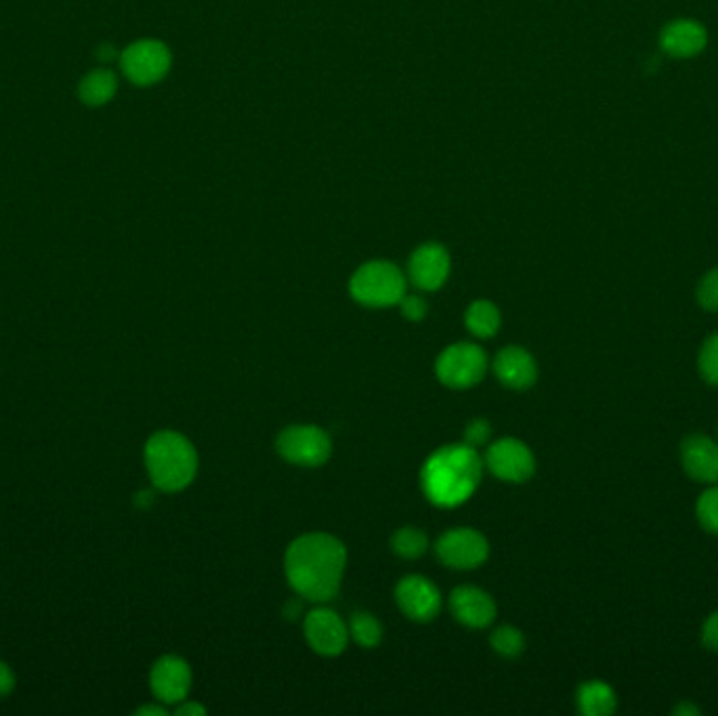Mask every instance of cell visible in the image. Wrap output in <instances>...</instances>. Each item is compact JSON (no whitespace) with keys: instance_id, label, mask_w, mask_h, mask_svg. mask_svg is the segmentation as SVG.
<instances>
[{"instance_id":"cell-15","label":"cell","mask_w":718,"mask_h":716,"mask_svg":"<svg viewBox=\"0 0 718 716\" xmlns=\"http://www.w3.org/2000/svg\"><path fill=\"white\" fill-rule=\"evenodd\" d=\"M682 466L689 477L704 484L718 482V444L706 435H689L682 447Z\"/></svg>"},{"instance_id":"cell-32","label":"cell","mask_w":718,"mask_h":716,"mask_svg":"<svg viewBox=\"0 0 718 716\" xmlns=\"http://www.w3.org/2000/svg\"><path fill=\"white\" fill-rule=\"evenodd\" d=\"M675 716H699L698 706H694L691 702H680L679 706L673 710Z\"/></svg>"},{"instance_id":"cell-28","label":"cell","mask_w":718,"mask_h":716,"mask_svg":"<svg viewBox=\"0 0 718 716\" xmlns=\"http://www.w3.org/2000/svg\"><path fill=\"white\" fill-rule=\"evenodd\" d=\"M400 305H402V313L408 317V320H412V322H416V320H423L425 317V313H427V303L421 299V296H414V294H406L402 301H400Z\"/></svg>"},{"instance_id":"cell-10","label":"cell","mask_w":718,"mask_h":716,"mask_svg":"<svg viewBox=\"0 0 718 716\" xmlns=\"http://www.w3.org/2000/svg\"><path fill=\"white\" fill-rule=\"evenodd\" d=\"M305 637L320 656H338L347 647V626L332 609H313L305 618Z\"/></svg>"},{"instance_id":"cell-17","label":"cell","mask_w":718,"mask_h":716,"mask_svg":"<svg viewBox=\"0 0 718 716\" xmlns=\"http://www.w3.org/2000/svg\"><path fill=\"white\" fill-rule=\"evenodd\" d=\"M660 44L673 58H694L706 47V30L698 21H675L661 32Z\"/></svg>"},{"instance_id":"cell-13","label":"cell","mask_w":718,"mask_h":716,"mask_svg":"<svg viewBox=\"0 0 718 716\" xmlns=\"http://www.w3.org/2000/svg\"><path fill=\"white\" fill-rule=\"evenodd\" d=\"M449 275V254L439 244H425L409 259V278L423 291H437Z\"/></svg>"},{"instance_id":"cell-26","label":"cell","mask_w":718,"mask_h":716,"mask_svg":"<svg viewBox=\"0 0 718 716\" xmlns=\"http://www.w3.org/2000/svg\"><path fill=\"white\" fill-rule=\"evenodd\" d=\"M698 303L708 311H718V270L704 275L698 286Z\"/></svg>"},{"instance_id":"cell-4","label":"cell","mask_w":718,"mask_h":716,"mask_svg":"<svg viewBox=\"0 0 718 716\" xmlns=\"http://www.w3.org/2000/svg\"><path fill=\"white\" fill-rule=\"evenodd\" d=\"M350 291L366 307H391L406 296V278L388 261H370L353 273Z\"/></svg>"},{"instance_id":"cell-8","label":"cell","mask_w":718,"mask_h":716,"mask_svg":"<svg viewBox=\"0 0 718 716\" xmlns=\"http://www.w3.org/2000/svg\"><path fill=\"white\" fill-rule=\"evenodd\" d=\"M437 555L454 569H473L486 562L489 544L484 534L468 527H458L449 530L439 538Z\"/></svg>"},{"instance_id":"cell-16","label":"cell","mask_w":718,"mask_h":716,"mask_svg":"<svg viewBox=\"0 0 718 716\" xmlns=\"http://www.w3.org/2000/svg\"><path fill=\"white\" fill-rule=\"evenodd\" d=\"M494 372L500 383L510 389L532 387L538 379L534 357L522 347H506L494 360Z\"/></svg>"},{"instance_id":"cell-35","label":"cell","mask_w":718,"mask_h":716,"mask_svg":"<svg viewBox=\"0 0 718 716\" xmlns=\"http://www.w3.org/2000/svg\"><path fill=\"white\" fill-rule=\"evenodd\" d=\"M136 504L139 506H150V504L154 503V494L152 492H141L139 496H136Z\"/></svg>"},{"instance_id":"cell-21","label":"cell","mask_w":718,"mask_h":716,"mask_svg":"<svg viewBox=\"0 0 718 716\" xmlns=\"http://www.w3.org/2000/svg\"><path fill=\"white\" fill-rule=\"evenodd\" d=\"M427 536L416 527H404L393 536V551L404 559H418L427 551Z\"/></svg>"},{"instance_id":"cell-25","label":"cell","mask_w":718,"mask_h":716,"mask_svg":"<svg viewBox=\"0 0 718 716\" xmlns=\"http://www.w3.org/2000/svg\"><path fill=\"white\" fill-rule=\"evenodd\" d=\"M699 374L706 383L718 387V334H712L699 351Z\"/></svg>"},{"instance_id":"cell-7","label":"cell","mask_w":718,"mask_h":716,"mask_svg":"<svg viewBox=\"0 0 718 716\" xmlns=\"http://www.w3.org/2000/svg\"><path fill=\"white\" fill-rule=\"evenodd\" d=\"M486 370V351L473 343H456L437 360V376L447 387H473L484 379Z\"/></svg>"},{"instance_id":"cell-11","label":"cell","mask_w":718,"mask_h":716,"mask_svg":"<svg viewBox=\"0 0 718 716\" xmlns=\"http://www.w3.org/2000/svg\"><path fill=\"white\" fill-rule=\"evenodd\" d=\"M397 605L412 619L428 622L442 609V595L433 582L423 576H408L397 584Z\"/></svg>"},{"instance_id":"cell-6","label":"cell","mask_w":718,"mask_h":716,"mask_svg":"<svg viewBox=\"0 0 718 716\" xmlns=\"http://www.w3.org/2000/svg\"><path fill=\"white\" fill-rule=\"evenodd\" d=\"M277 452L294 465H324L331 458V437L320 426H289L277 437Z\"/></svg>"},{"instance_id":"cell-33","label":"cell","mask_w":718,"mask_h":716,"mask_svg":"<svg viewBox=\"0 0 718 716\" xmlns=\"http://www.w3.org/2000/svg\"><path fill=\"white\" fill-rule=\"evenodd\" d=\"M301 609H303V603H301V601H289V603H286V607H284V616L289 619H296L299 618V614H301Z\"/></svg>"},{"instance_id":"cell-22","label":"cell","mask_w":718,"mask_h":716,"mask_svg":"<svg viewBox=\"0 0 718 716\" xmlns=\"http://www.w3.org/2000/svg\"><path fill=\"white\" fill-rule=\"evenodd\" d=\"M351 637L364 647H374L383 639V626L366 612H357L351 616Z\"/></svg>"},{"instance_id":"cell-5","label":"cell","mask_w":718,"mask_h":716,"mask_svg":"<svg viewBox=\"0 0 718 716\" xmlns=\"http://www.w3.org/2000/svg\"><path fill=\"white\" fill-rule=\"evenodd\" d=\"M171 51L160 40H136L120 53V68L124 77L136 87L160 82L171 70Z\"/></svg>"},{"instance_id":"cell-23","label":"cell","mask_w":718,"mask_h":716,"mask_svg":"<svg viewBox=\"0 0 718 716\" xmlns=\"http://www.w3.org/2000/svg\"><path fill=\"white\" fill-rule=\"evenodd\" d=\"M492 647L505 658H515L524 652V635L513 626H503L492 633Z\"/></svg>"},{"instance_id":"cell-14","label":"cell","mask_w":718,"mask_h":716,"mask_svg":"<svg viewBox=\"0 0 718 716\" xmlns=\"http://www.w3.org/2000/svg\"><path fill=\"white\" fill-rule=\"evenodd\" d=\"M452 614L468 628H486L496 618L494 599L473 586H461L449 597Z\"/></svg>"},{"instance_id":"cell-2","label":"cell","mask_w":718,"mask_h":716,"mask_svg":"<svg viewBox=\"0 0 718 716\" xmlns=\"http://www.w3.org/2000/svg\"><path fill=\"white\" fill-rule=\"evenodd\" d=\"M482 458L471 445H446L428 456L423 468V490L437 506L465 503L482 482Z\"/></svg>"},{"instance_id":"cell-34","label":"cell","mask_w":718,"mask_h":716,"mask_svg":"<svg viewBox=\"0 0 718 716\" xmlns=\"http://www.w3.org/2000/svg\"><path fill=\"white\" fill-rule=\"evenodd\" d=\"M136 715L139 716H145V715H155V716H164L166 715V710L162 708V706H141L139 710H136Z\"/></svg>"},{"instance_id":"cell-31","label":"cell","mask_w":718,"mask_h":716,"mask_svg":"<svg viewBox=\"0 0 718 716\" xmlns=\"http://www.w3.org/2000/svg\"><path fill=\"white\" fill-rule=\"evenodd\" d=\"M204 713H206V708H204V706H200V704H195V702H188V704H183V706H179V708H176V715L181 716L204 715Z\"/></svg>"},{"instance_id":"cell-29","label":"cell","mask_w":718,"mask_h":716,"mask_svg":"<svg viewBox=\"0 0 718 716\" xmlns=\"http://www.w3.org/2000/svg\"><path fill=\"white\" fill-rule=\"evenodd\" d=\"M701 641L708 649L718 652V612H715L710 618L706 619L704 628H701Z\"/></svg>"},{"instance_id":"cell-3","label":"cell","mask_w":718,"mask_h":716,"mask_svg":"<svg viewBox=\"0 0 718 716\" xmlns=\"http://www.w3.org/2000/svg\"><path fill=\"white\" fill-rule=\"evenodd\" d=\"M145 466L158 490L179 492L194 482L198 454L181 433L158 431L145 444Z\"/></svg>"},{"instance_id":"cell-9","label":"cell","mask_w":718,"mask_h":716,"mask_svg":"<svg viewBox=\"0 0 718 716\" xmlns=\"http://www.w3.org/2000/svg\"><path fill=\"white\" fill-rule=\"evenodd\" d=\"M486 463L496 477L513 484L527 482L536 471L532 450L519 440L496 442L487 450Z\"/></svg>"},{"instance_id":"cell-27","label":"cell","mask_w":718,"mask_h":716,"mask_svg":"<svg viewBox=\"0 0 718 716\" xmlns=\"http://www.w3.org/2000/svg\"><path fill=\"white\" fill-rule=\"evenodd\" d=\"M489 433H492V428H489V425H487L486 421H482V418L473 421L471 425L466 426V445H471V447H477V445L486 444L487 440H489Z\"/></svg>"},{"instance_id":"cell-1","label":"cell","mask_w":718,"mask_h":716,"mask_svg":"<svg viewBox=\"0 0 718 716\" xmlns=\"http://www.w3.org/2000/svg\"><path fill=\"white\" fill-rule=\"evenodd\" d=\"M347 551L328 534H307L286 551V576L303 599L331 601L341 586Z\"/></svg>"},{"instance_id":"cell-18","label":"cell","mask_w":718,"mask_h":716,"mask_svg":"<svg viewBox=\"0 0 718 716\" xmlns=\"http://www.w3.org/2000/svg\"><path fill=\"white\" fill-rule=\"evenodd\" d=\"M118 78L112 70H93L87 77L80 80L78 84V98L82 99V103L91 105V108H99L105 105L108 101L117 95Z\"/></svg>"},{"instance_id":"cell-30","label":"cell","mask_w":718,"mask_h":716,"mask_svg":"<svg viewBox=\"0 0 718 716\" xmlns=\"http://www.w3.org/2000/svg\"><path fill=\"white\" fill-rule=\"evenodd\" d=\"M16 687V675L13 670L0 659V697L9 696Z\"/></svg>"},{"instance_id":"cell-36","label":"cell","mask_w":718,"mask_h":716,"mask_svg":"<svg viewBox=\"0 0 718 716\" xmlns=\"http://www.w3.org/2000/svg\"><path fill=\"white\" fill-rule=\"evenodd\" d=\"M98 56L101 59H114V58H117V56H114V49H112V47H101V49H99Z\"/></svg>"},{"instance_id":"cell-24","label":"cell","mask_w":718,"mask_h":716,"mask_svg":"<svg viewBox=\"0 0 718 716\" xmlns=\"http://www.w3.org/2000/svg\"><path fill=\"white\" fill-rule=\"evenodd\" d=\"M698 522L706 532L718 534V485L706 490L696 506Z\"/></svg>"},{"instance_id":"cell-12","label":"cell","mask_w":718,"mask_h":716,"mask_svg":"<svg viewBox=\"0 0 718 716\" xmlns=\"http://www.w3.org/2000/svg\"><path fill=\"white\" fill-rule=\"evenodd\" d=\"M154 696L164 704L183 702L192 687V670L185 659L179 656H164L158 659L150 675Z\"/></svg>"},{"instance_id":"cell-20","label":"cell","mask_w":718,"mask_h":716,"mask_svg":"<svg viewBox=\"0 0 718 716\" xmlns=\"http://www.w3.org/2000/svg\"><path fill=\"white\" fill-rule=\"evenodd\" d=\"M466 329L479 339H489L500 329V311L489 301H477L466 310Z\"/></svg>"},{"instance_id":"cell-19","label":"cell","mask_w":718,"mask_h":716,"mask_svg":"<svg viewBox=\"0 0 718 716\" xmlns=\"http://www.w3.org/2000/svg\"><path fill=\"white\" fill-rule=\"evenodd\" d=\"M618 699L614 689L603 680H586L578 689V708L586 716H607L616 713Z\"/></svg>"}]
</instances>
